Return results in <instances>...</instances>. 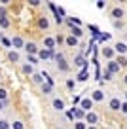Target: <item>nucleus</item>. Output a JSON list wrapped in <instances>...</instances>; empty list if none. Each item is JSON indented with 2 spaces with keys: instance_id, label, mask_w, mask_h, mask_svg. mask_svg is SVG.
I'll return each mask as SVG.
<instances>
[{
  "instance_id": "obj_3",
  "label": "nucleus",
  "mask_w": 127,
  "mask_h": 129,
  "mask_svg": "<svg viewBox=\"0 0 127 129\" xmlns=\"http://www.w3.org/2000/svg\"><path fill=\"white\" fill-rule=\"evenodd\" d=\"M112 15L116 17V21H121V17H123V10H119V8H114Z\"/></svg>"
},
{
  "instance_id": "obj_19",
  "label": "nucleus",
  "mask_w": 127,
  "mask_h": 129,
  "mask_svg": "<svg viewBox=\"0 0 127 129\" xmlns=\"http://www.w3.org/2000/svg\"><path fill=\"white\" fill-rule=\"evenodd\" d=\"M10 59H12V61H19V55H17L15 51H12V53H10Z\"/></svg>"
},
{
  "instance_id": "obj_10",
  "label": "nucleus",
  "mask_w": 127,
  "mask_h": 129,
  "mask_svg": "<svg viewBox=\"0 0 127 129\" xmlns=\"http://www.w3.org/2000/svg\"><path fill=\"white\" fill-rule=\"evenodd\" d=\"M49 55H53L51 49H44V51H40V57H42V59H46V57H49Z\"/></svg>"
},
{
  "instance_id": "obj_33",
  "label": "nucleus",
  "mask_w": 127,
  "mask_h": 129,
  "mask_svg": "<svg viewBox=\"0 0 127 129\" xmlns=\"http://www.w3.org/2000/svg\"><path fill=\"white\" fill-rule=\"evenodd\" d=\"M123 82H125V84H127V76H125V80H123Z\"/></svg>"
},
{
  "instance_id": "obj_15",
  "label": "nucleus",
  "mask_w": 127,
  "mask_h": 129,
  "mask_svg": "<svg viewBox=\"0 0 127 129\" xmlns=\"http://www.w3.org/2000/svg\"><path fill=\"white\" fill-rule=\"evenodd\" d=\"M87 78V69H83L82 72H80V76H78V80H85Z\"/></svg>"
},
{
  "instance_id": "obj_9",
  "label": "nucleus",
  "mask_w": 127,
  "mask_h": 129,
  "mask_svg": "<svg viewBox=\"0 0 127 129\" xmlns=\"http://www.w3.org/2000/svg\"><path fill=\"white\" fill-rule=\"evenodd\" d=\"M46 46H48V49H51V51H53V46H55V40H53V38H46Z\"/></svg>"
},
{
  "instance_id": "obj_21",
  "label": "nucleus",
  "mask_w": 127,
  "mask_h": 129,
  "mask_svg": "<svg viewBox=\"0 0 127 129\" xmlns=\"http://www.w3.org/2000/svg\"><path fill=\"white\" fill-rule=\"evenodd\" d=\"M74 116H76V118H82V116H83V110H82V108H78V110L74 112Z\"/></svg>"
},
{
  "instance_id": "obj_20",
  "label": "nucleus",
  "mask_w": 127,
  "mask_h": 129,
  "mask_svg": "<svg viewBox=\"0 0 127 129\" xmlns=\"http://www.w3.org/2000/svg\"><path fill=\"white\" fill-rule=\"evenodd\" d=\"M59 63H61V64H59V67H61V70H68V67H67V63H65V61H63V59H61V61H59Z\"/></svg>"
},
{
  "instance_id": "obj_30",
  "label": "nucleus",
  "mask_w": 127,
  "mask_h": 129,
  "mask_svg": "<svg viewBox=\"0 0 127 129\" xmlns=\"http://www.w3.org/2000/svg\"><path fill=\"white\" fill-rule=\"evenodd\" d=\"M76 129H85V125L83 123H76Z\"/></svg>"
},
{
  "instance_id": "obj_32",
  "label": "nucleus",
  "mask_w": 127,
  "mask_h": 129,
  "mask_svg": "<svg viewBox=\"0 0 127 129\" xmlns=\"http://www.w3.org/2000/svg\"><path fill=\"white\" fill-rule=\"evenodd\" d=\"M125 103H127V93H125Z\"/></svg>"
},
{
  "instance_id": "obj_4",
  "label": "nucleus",
  "mask_w": 127,
  "mask_h": 129,
  "mask_svg": "<svg viewBox=\"0 0 127 129\" xmlns=\"http://www.w3.org/2000/svg\"><path fill=\"white\" fill-rule=\"evenodd\" d=\"M91 106H93V101H91V99H83V101H82V108H83V110H89Z\"/></svg>"
},
{
  "instance_id": "obj_17",
  "label": "nucleus",
  "mask_w": 127,
  "mask_h": 129,
  "mask_svg": "<svg viewBox=\"0 0 127 129\" xmlns=\"http://www.w3.org/2000/svg\"><path fill=\"white\" fill-rule=\"evenodd\" d=\"M0 25H2V27H8V25H10V21L6 19V17H0Z\"/></svg>"
},
{
  "instance_id": "obj_31",
  "label": "nucleus",
  "mask_w": 127,
  "mask_h": 129,
  "mask_svg": "<svg viewBox=\"0 0 127 129\" xmlns=\"http://www.w3.org/2000/svg\"><path fill=\"white\" fill-rule=\"evenodd\" d=\"M0 110H2V101H0Z\"/></svg>"
},
{
  "instance_id": "obj_5",
  "label": "nucleus",
  "mask_w": 127,
  "mask_h": 129,
  "mask_svg": "<svg viewBox=\"0 0 127 129\" xmlns=\"http://www.w3.org/2000/svg\"><path fill=\"white\" fill-rule=\"evenodd\" d=\"M116 51H118V53H125L127 51V46L123 44V42H118V44H116Z\"/></svg>"
},
{
  "instance_id": "obj_12",
  "label": "nucleus",
  "mask_w": 127,
  "mask_h": 129,
  "mask_svg": "<svg viewBox=\"0 0 127 129\" xmlns=\"http://www.w3.org/2000/svg\"><path fill=\"white\" fill-rule=\"evenodd\" d=\"M53 106H55L57 110H63L65 105H63V101H59V99H57V101H53Z\"/></svg>"
},
{
  "instance_id": "obj_29",
  "label": "nucleus",
  "mask_w": 127,
  "mask_h": 129,
  "mask_svg": "<svg viewBox=\"0 0 127 129\" xmlns=\"http://www.w3.org/2000/svg\"><path fill=\"white\" fill-rule=\"evenodd\" d=\"M42 89H44V93H49V89H51V85H44V87H42Z\"/></svg>"
},
{
  "instance_id": "obj_28",
  "label": "nucleus",
  "mask_w": 127,
  "mask_h": 129,
  "mask_svg": "<svg viewBox=\"0 0 127 129\" xmlns=\"http://www.w3.org/2000/svg\"><path fill=\"white\" fill-rule=\"evenodd\" d=\"M23 70H25V72H27V74H30V72H32V67H25Z\"/></svg>"
},
{
  "instance_id": "obj_8",
  "label": "nucleus",
  "mask_w": 127,
  "mask_h": 129,
  "mask_svg": "<svg viewBox=\"0 0 127 129\" xmlns=\"http://www.w3.org/2000/svg\"><path fill=\"white\" fill-rule=\"evenodd\" d=\"M12 46H15V48H21V46H23V40H21L19 36H15V38L12 40Z\"/></svg>"
},
{
  "instance_id": "obj_22",
  "label": "nucleus",
  "mask_w": 127,
  "mask_h": 129,
  "mask_svg": "<svg viewBox=\"0 0 127 129\" xmlns=\"http://www.w3.org/2000/svg\"><path fill=\"white\" fill-rule=\"evenodd\" d=\"M40 27H48V19H46V17H44V19H40Z\"/></svg>"
},
{
  "instance_id": "obj_1",
  "label": "nucleus",
  "mask_w": 127,
  "mask_h": 129,
  "mask_svg": "<svg viewBox=\"0 0 127 129\" xmlns=\"http://www.w3.org/2000/svg\"><path fill=\"white\" fill-rule=\"evenodd\" d=\"M108 72H119V63H116V61H110L108 63Z\"/></svg>"
},
{
  "instance_id": "obj_6",
  "label": "nucleus",
  "mask_w": 127,
  "mask_h": 129,
  "mask_svg": "<svg viewBox=\"0 0 127 129\" xmlns=\"http://www.w3.org/2000/svg\"><path fill=\"white\" fill-rule=\"evenodd\" d=\"M85 120H87V123H95V121H97V114H93V112H87Z\"/></svg>"
},
{
  "instance_id": "obj_7",
  "label": "nucleus",
  "mask_w": 127,
  "mask_h": 129,
  "mask_svg": "<svg viewBox=\"0 0 127 129\" xmlns=\"http://www.w3.org/2000/svg\"><path fill=\"white\" fill-rule=\"evenodd\" d=\"M103 91H101V89H97L95 93H93V101H103Z\"/></svg>"
},
{
  "instance_id": "obj_26",
  "label": "nucleus",
  "mask_w": 127,
  "mask_h": 129,
  "mask_svg": "<svg viewBox=\"0 0 127 129\" xmlns=\"http://www.w3.org/2000/svg\"><path fill=\"white\" fill-rule=\"evenodd\" d=\"M103 53H104L106 57H112V51H110V49H103Z\"/></svg>"
},
{
  "instance_id": "obj_16",
  "label": "nucleus",
  "mask_w": 127,
  "mask_h": 129,
  "mask_svg": "<svg viewBox=\"0 0 127 129\" xmlns=\"http://www.w3.org/2000/svg\"><path fill=\"white\" fill-rule=\"evenodd\" d=\"M67 44H68V46H76V44H78V40H76L74 36H70V38L67 40Z\"/></svg>"
},
{
  "instance_id": "obj_34",
  "label": "nucleus",
  "mask_w": 127,
  "mask_h": 129,
  "mask_svg": "<svg viewBox=\"0 0 127 129\" xmlns=\"http://www.w3.org/2000/svg\"><path fill=\"white\" fill-rule=\"evenodd\" d=\"M89 129H95V127H89Z\"/></svg>"
},
{
  "instance_id": "obj_24",
  "label": "nucleus",
  "mask_w": 127,
  "mask_h": 129,
  "mask_svg": "<svg viewBox=\"0 0 127 129\" xmlns=\"http://www.w3.org/2000/svg\"><path fill=\"white\" fill-rule=\"evenodd\" d=\"M0 129H8V121H0Z\"/></svg>"
},
{
  "instance_id": "obj_11",
  "label": "nucleus",
  "mask_w": 127,
  "mask_h": 129,
  "mask_svg": "<svg viewBox=\"0 0 127 129\" xmlns=\"http://www.w3.org/2000/svg\"><path fill=\"white\" fill-rule=\"evenodd\" d=\"M25 49H27L28 53H36V46L34 44H27V46H25Z\"/></svg>"
},
{
  "instance_id": "obj_25",
  "label": "nucleus",
  "mask_w": 127,
  "mask_h": 129,
  "mask_svg": "<svg viewBox=\"0 0 127 129\" xmlns=\"http://www.w3.org/2000/svg\"><path fill=\"white\" fill-rule=\"evenodd\" d=\"M13 127H15V129H23V125H21V121H15V123H13Z\"/></svg>"
},
{
  "instance_id": "obj_18",
  "label": "nucleus",
  "mask_w": 127,
  "mask_h": 129,
  "mask_svg": "<svg viewBox=\"0 0 127 129\" xmlns=\"http://www.w3.org/2000/svg\"><path fill=\"white\" fill-rule=\"evenodd\" d=\"M72 30H74V38H78V36H82V30H80V28H78V27H76V28H74V27H72Z\"/></svg>"
},
{
  "instance_id": "obj_27",
  "label": "nucleus",
  "mask_w": 127,
  "mask_h": 129,
  "mask_svg": "<svg viewBox=\"0 0 127 129\" xmlns=\"http://www.w3.org/2000/svg\"><path fill=\"white\" fill-rule=\"evenodd\" d=\"M121 112L127 114V103H123V105H121Z\"/></svg>"
},
{
  "instance_id": "obj_14",
  "label": "nucleus",
  "mask_w": 127,
  "mask_h": 129,
  "mask_svg": "<svg viewBox=\"0 0 127 129\" xmlns=\"http://www.w3.org/2000/svg\"><path fill=\"white\" fill-rule=\"evenodd\" d=\"M89 30L93 32V36H99V28H97L95 25H89Z\"/></svg>"
},
{
  "instance_id": "obj_13",
  "label": "nucleus",
  "mask_w": 127,
  "mask_h": 129,
  "mask_svg": "<svg viewBox=\"0 0 127 129\" xmlns=\"http://www.w3.org/2000/svg\"><path fill=\"white\" fill-rule=\"evenodd\" d=\"M76 64L78 67H85V59L83 57H76Z\"/></svg>"
},
{
  "instance_id": "obj_23",
  "label": "nucleus",
  "mask_w": 127,
  "mask_h": 129,
  "mask_svg": "<svg viewBox=\"0 0 127 129\" xmlns=\"http://www.w3.org/2000/svg\"><path fill=\"white\" fill-rule=\"evenodd\" d=\"M6 95H8V93H6V89H0V99H6Z\"/></svg>"
},
{
  "instance_id": "obj_2",
  "label": "nucleus",
  "mask_w": 127,
  "mask_h": 129,
  "mask_svg": "<svg viewBox=\"0 0 127 129\" xmlns=\"http://www.w3.org/2000/svg\"><path fill=\"white\" fill-rule=\"evenodd\" d=\"M110 108H112V110H119V108H121L119 99H112V101H110Z\"/></svg>"
}]
</instances>
